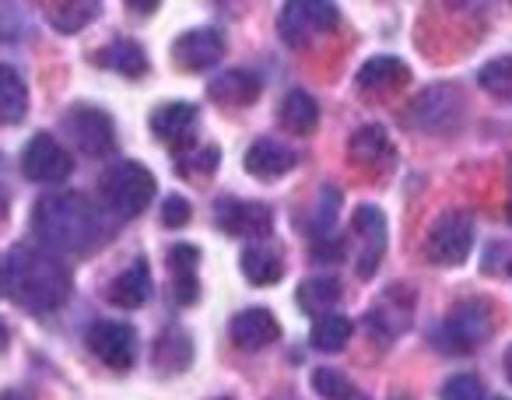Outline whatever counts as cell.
<instances>
[{"instance_id":"23","label":"cell","mask_w":512,"mask_h":400,"mask_svg":"<svg viewBox=\"0 0 512 400\" xmlns=\"http://www.w3.org/2000/svg\"><path fill=\"white\" fill-rule=\"evenodd\" d=\"M239 267H242V274H246V281H253V285H278V281L285 278V260H281V253L264 243L246 246L239 257Z\"/></svg>"},{"instance_id":"27","label":"cell","mask_w":512,"mask_h":400,"mask_svg":"<svg viewBox=\"0 0 512 400\" xmlns=\"http://www.w3.org/2000/svg\"><path fill=\"white\" fill-rule=\"evenodd\" d=\"M309 341H313L316 351H341L344 344L351 341V320L344 313H327V316H316L313 330H309Z\"/></svg>"},{"instance_id":"40","label":"cell","mask_w":512,"mask_h":400,"mask_svg":"<svg viewBox=\"0 0 512 400\" xmlns=\"http://www.w3.org/2000/svg\"><path fill=\"white\" fill-rule=\"evenodd\" d=\"M8 348V330H4V320H0V351Z\"/></svg>"},{"instance_id":"42","label":"cell","mask_w":512,"mask_h":400,"mask_svg":"<svg viewBox=\"0 0 512 400\" xmlns=\"http://www.w3.org/2000/svg\"><path fill=\"white\" fill-rule=\"evenodd\" d=\"M221 400H232V397H221Z\"/></svg>"},{"instance_id":"33","label":"cell","mask_w":512,"mask_h":400,"mask_svg":"<svg viewBox=\"0 0 512 400\" xmlns=\"http://www.w3.org/2000/svg\"><path fill=\"white\" fill-rule=\"evenodd\" d=\"M442 400H484V383L474 376V372H456L442 383L439 390Z\"/></svg>"},{"instance_id":"1","label":"cell","mask_w":512,"mask_h":400,"mask_svg":"<svg viewBox=\"0 0 512 400\" xmlns=\"http://www.w3.org/2000/svg\"><path fill=\"white\" fill-rule=\"evenodd\" d=\"M0 292L29 313H53L71 299V271L46 246L22 243L0 264Z\"/></svg>"},{"instance_id":"7","label":"cell","mask_w":512,"mask_h":400,"mask_svg":"<svg viewBox=\"0 0 512 400\" xmlns=\"http://www.w3.org/2000/svg\"><path fill=\"white\" fill-rule=\"evenodd\" d=\"M411 127L428 130V134H446L456 130L463 120V95L453 85H432L411 102L407 109Z\"/></svg>"},{"instance_id":"17","label":"cell","mask_w":512,"mask_h":400,"mask_svg":"<svg viewBox=\"0 0 512 400\" xmlns=\"http://www.w3.org/2000/svg\"><path fill=\"white\" fill-rule=\"evenodd\" d=\"M404 292L407 288L404 285H393V288H386V295L376 302V306L369 309V327L376 330L383 341H390V337H397V334H404L407 330V323H411V309H414V299L411 302H404V306H397L400 299H404Z\"/></svg>"},{"instance_id":"8","label":"cell","mask_w":512,"mask_h":400,"mask_svg":"<svg viewBox=\"0 0 512 400\" xmlns=\"http://www.w3.org/2000/svg\"><path fill=\"white\" fill-rule=\"evenodd\" d=\"M214 225L225 236H242V239H264L274 229V215L267 204L256 200H239V197H218L214 204Z\"/></svg>"},{"instance_id":"5","label":"cell","mask_w":512,"mask_h":400,"mask_svg":"<svg viewBox=\"0 0 512 400\" xmlns=\"http://www.w3.org/2000/svg\"><path fill=\"white\" fill-rule=\"evenodd\" d=\"M341 22V8L330 4V0H288L278 15V32L288 46H306L320 32L337 29Z\"/></svg>"},{"instance_id":"29","label":"cell","mask_w":512,"mask_h":400,"mask_svg":"<svg viewBox=\"0 0 512 400\" xmlns=\"http://www.w3.org/2000/svg\"><path fill=\"white\" fill-rule=\"evenodd\" d=\"M46 18H50V25L57 32H81L85 25H92L95 18H99V4H53L50 11H46Z\"/></svg>"},{"instance_id":"36","label":"cell","mask_w":512,"mask_h":400,"mask_svg":"<svg viewBox=\"0 0 512 400\" xmlns=\"http://www.w3.org/2000/svg\"><path fill=\"white\" fill-rule=\"evenodd\" d=\"M186 222H190V204H186V197H179V193L165 197V204H162V225H169V229H183Z\"/></svg>"},{"instance_id":"19","label":"cell","mask_w":512,"mask_h":400,"mask_svg":"<svg viewBox=\"0 0 512 400\" xmlns=\"http://www.w3.org/2000/svg\"><path fill=\"white\" fill-rule=\"evenodd\" d=\"M390 155H393V144L379 123H369V127L351 134L348 158H351V165H358V169H379V165L390 162Z\"/></svg>"},{"instance_id":"41","label":"cell","mask_w":512,"mask_h":400,"mask_svg":"<svg viewBox=\"0 0 512 400\" xmlns=\"http://www.w3.org/2000/svg\"><path fill=\"white\" fill-rule=\"evenodd\" d=\"M505 215H509V222H512V197H509V211H505Z\"/></svg>"},{"instance_id":"12","label":"cell","mask_w":512,"mask_h":400,"mask_svg":"<svg viewBox=\"0 0 512 400\" xmlns=\"http://www.w3.org/2000/svg\"><path fill=\"white\" fill-rule=\"evenodd\" d=\"M225 57V39L218 29H190L172 43V60L183 71H207Z\"/></svg>"},{"instance_id":"24","label":"cell","mask_w":512,"mask_h":400,"mask_svg":"<svg viewBox=\"0 0 512 400\" xmlns=\"http://www.w3.org/2000/svg\"><path fill=\"white\" fill-rule=\"evenodd\" d=\"M278 120L285 130L306 137V134H313L316 123H320V102H316L309 92H302V88H295V92H288L285 102H281Z\"/></svg>"},{"instance_id":"6","label":"cell","mask_w":512,"mask_h":400,"mask_svg":"<svg viewBox=\"0 0 512 400\" xmlns=\"http://www.w3.org/2000/svg\"><path fill=\"white\" fill-rule=\"evenodd\" d=\"M474 250V222L463 211H446L425 239V253L439 267H460Z\"/></svg>"},{"instance_id":"32","label":"cell","mask_w":512,"mask_h":400,"mask_svg":"<svg viewBox=\"0 0 512 400\" xmlns=\"http://www.w3.org/2000/svg\"><path fill=\"white\" fill-rule=\"evenodd\" d=\"M313 390L327 400H362V393L355 390V383L337 369H316L313 372Z\"/></svg>"},{"instance_id":"43","label":"cell","mask_w":512,"mask_h":400,"mask_svg":"<svg viewBox=\"0 0 512 400\" xmlns=\"http://www.w3.org/2000/svg\"><path fill=\"white\" fill-rule=\"evenodd\" d=\"M498 400H505V397H498Z\"/></svg>"},{"instance_id":"2","label":"cell","mask_w":512,"mask_h":400,"mask_svg":"<svg viewBox=\"0 0 512 400\" xmlns=\"http://www.w3.org/2000/svg\"><path fill=\"white\" fill-rule=\"evenodd\" d=\"M32 232L50 253H88L106 239V222L85 193L57 190L36 200Z\"/></svg>"},{"instance_id":"9","label":"cell","mask_w":512,"mask_h":400,"mask_svg":"<svg viewBox=\"0 0 512 400\" xmlns=\"http://www.w3.org/2000/svg\"><path fill=\"white\" fill-rule=\"evenodd\" d=\"M74 169L71 151H64V144L53 134H36L22 151V172L32 183H64Z\"/></svg>"},{"instance_id":"10","label":"cell","mask_w":512,"mask_h":400,"mask_svg":"<svg viewBox=\"0 0 512 400\" xmlns=\"http://www.w3.org/2000/svg\"><path fill=\"white\" fill-rule=\"evenodd\" d=\"M88 348L95 351L99 362H106L109 369L127 372L137 358V334L130 323L123 320H95L88 327Z\"/></svg>"},{"instance_id":"25","label":"cell","mask_w":512,"mask_h":400,"mask_svg":"<svg viewBox=\"0 0 512 400\" xmlns=\"http://www.w3.org/2000/svg\"><path fill=\"white\" fill-rule=\"evenodd\" d=\"M29 113V88L15 67L0 64V127H11Z\"/></svg>"},{"instance_id":"30","label":"cell","mask_w":512,"mask_h":400,"mask_svg":"<svg viewBox=\"0 0 512 400\" xmlns=\"http://www.w3.org/2000/svg\"><path fill=\"white\" fill-rule=\"evenodd\" d=\"M477 85L502 102H512V57H495L477 71Z\"/></svg>"},{"instance_id":"4","label":"cell","mask_w":512,"mask_h":400,"mask_svg":"<svg viewBox=\"0 0 512 400\" xmlns=\"http://www.w3.org/2000/svg\"><path fill=\"white\" fill-rule=\"evenodd\" d=\"M495 334V316H491V306L481 299H467L460 306H453L442 320V344L446 351H456V355H467L477 344H484Z\"/></svg>"},{"instance_id":"20","label":"cell","mask_w":512,"mask_h":400,"mask_svg":"<svg viewBox=\"0 0 512 400\" xmlns=\"http://www.w3.org/2000/svg\"><path fill=\"white\" fill-rule=\"evenodd\" d=\"M411 81V71H407L404 60L397 57H372L358 67V78L355 85L362 92H393V88L407 85Z\"/></svg>"},{"instance_id":"3","label":"cell","mask_w":512,"mask_h":400,"mask_svg":"<svg viewBox=\"0 0 512 400\" xmlns=\"http://www.w3.org/2000/svg\"><path fill=\"white\" fill-rule=\"evenodd\" d=\"M99 197L116 218H137L155 200V176L141 162H116L102 172Z\"/></svg>"},{"instance_id":"16","label":"cell","mask_w":512,"mask_h":400,"mask_svg":"<svg viewBox=\"0 0 512 400\" xmlns=\"http://www.w3.org/2000/svg\"><path fill=\"white\" fill-rule=\"evenodd\" d=\"M151 292H155V281H151L148 260L137 257L134 264L109 285L106 295H109V302H116L120 309H141L144 302L151 299Z\"/></svg>"},{"instance_id":"38","label":"cell","mask_w":512,"mask_h":400,"mask_svg":"<svg viewBox=\"0 0 512 400\" xmlns=\"http://www.w3.org/2000/svg\"><path fill=\"white\" fill-rule=\"evenodd\" d=\"M197 295H200L197 278H176V285H172V299H176L179 306H193Z\"/></svg>"},{"instance_id":"14","label":"cell","mask_w":512,"mask_h":400,"mask_svg":"<svg viewBox=\"0 0 512 400\" xmlns=\"http://www.w3.org/2000/svg\"><path fill=\"white\" fill-rule=\"evenodd\" d=\"M242 165L256 179H278L288 169H295V151L274 141V137H260V141L249 144V151L242 155Z\"/></svg>"},{"instance_id":"31","label":"cell","mask_w":512,"mask_h":400,"mask_svg":"<svg viewBox=\"0 0 512 400\" xmlns=\"http://www.w3.org/2000/svg\"><path fill=\"white\" fill-rule=\"evenodd\" d=\"M351 229L369 239L372 250H379V253L386 250V215L376 204H362V208L355 211V218H351Z\"/></svg>"},{"instance_id":"39","label":"cell","mask_w":512,"mask_h":400,"mask_svg":"<svg viewBox=\"0 0 512 400\" xmlns=\"http://www.w3.org/2000/svg\"><path fill=\"white\" fill-rule=\"evenodd\" d=\"M502 365H505V379H509V383H512V348H509V351H505Z\"/></svg>"},{"instance_id":"21","label":"cell","mask_w":512,"mask_h":400,"mask_svg":"<svg viewBox=\"0 0 512 400\" xmlns=\"http://www.w3.org/2000/svg\"><path fill=\"white\" fill-rule=\"evenodd\" d=\"M95 64L109 67V71L123 74V78H141L144 71H148V53L141 50V43L137 39H113L109 46H102L99 53H95Z\"/></svg>"},{"instance_id":"34","label":"cell","mask_w":512,"mask_h":400,"mask_svg":"<svg viewBox=\"0 0 512 400\" xmlns=\"http://www.w3.org/2000/svg\"><path fill=\"white\" fill-rule=\"evenodd\" d=\"M337 208H341V193H337L334 186H323V190H320V211H316V218H313V232H316V239L334 236Z\"/></svg>"},{"instance_id":"35","label":"cell","mask_w":512,"mask_h":400,"mask_svg":"<svg viewBox=\"0 0 512 400\" xmlns=\"http://www.w3.org/2000/svg\"><path fill=\"white\" fill-rule=\"evenodd\" d=\"M197 264H200L197 246L179 243V246H172V250H169V267H172V274H176V278H193V267H197Z\"/></svg>"},{"instance_id":"13","label":"cell","mask_w":512,"mask_h":400,"mask_svg":"<svg viewBox=\"0 0 512 400\" xmlns=\"http://www.w3.org/2000/svg\"><path fill=\"white\" fill-rule=\"evenodd\" d=\"M228 334H232V344L239 351H260V348H267V344L278 341L281 323H278V316H274L271 309L249 306V309H242V313L235 316L232 327H228Z\"/></svg>"},{"instance_id":"18","label":"cell","mask_w":512,"mask_h":400,"mask_svg":"<svg viewBox=\"0 0 512 400\" xmlns=\"http://www.w3.org/2000/svg\"><path fill=\"white\" fill-rule=\"evenodd\" d=\"M151 362H155V369L165 372V376H176V372L190 369V362H193L190 334H186L183 327H165L162 334H158L155 348H151Z\"/></svg>"},{"instance_id":"15","label":"cell","mask_w":512,"mask_h":400,"mask_svg":"<svg viewBox=\"0 0 512 400\" xmlns=\"http://www.w3.org/2000/svg\"><path fill=\"white\" fill-rule=\"evenodd\" d=\"M207 92L221 106H249V102L260 99V78L253 71H246V67H228L218 78H211Z\"/></svg>"},{"instance_id":"28","label":"cell","mask_w":512,"mask_h":400,"mask_svg":"<svg viewBox=\"0 0 512 400\" xmlns=\"http://www.w3.org/2000/svg\"><path fill=\"white\" fill-rule=\"evenodd\" d=\"M218 148L214 144H193V141H186V144H179V151H176V169L183 172L186 179H204V176H211L214 169H218Z\"/></svg>"},{"instance_id":"22","label":"cell","mask_w":512,"mask_h":400,"mask_svg":"<svg viewBox=\"0 0 512 400\" xmlns=\"http://www.w3.org/2000/svg\"><path fill=\"white\" fill-rule=\"evenodd\" d=\"M197 123V106L190 102H165L151 113V130H155L162 141L186 144L190 141V130Z\"/></svg>"},{"instance_id":"37","label":"cell","mask_w":512,"mask_h":400,"mask_svg":"<svg viewBox=\"0 0 512 400\" xmlns=\"http://www.w3.org/2000/svg\"><path fill=\"white\" fill-rule=\"evenodd\" d=\"M348 253V243L341 236H323L313 243V257L316 260H341Z\"/></svg>"},{"instance_id":"26","label":"cell","mask_w":512,"mask_h":400,"mask_svg":"<svg viewBox=\"0 0 512 400\" xmlns=\"http://www.w3.org/2000/svg\"><path fill=\"white\" fill-rule=\"evenodd\" d=\"M341 302V281L334 278H309L299 285V306L302 313L327 316L334 313V306Z\"/></svg>"},{"instance_id":"11","label":"cell","mask_w":512,"mask_h":400,"mask_svg":"<svg viewBox=\"0 0 512 400\" xmlns=\"http://www.w3.org/2000/svg\"><path fill=\"white\" fill-rule=\"evenodd\" d=\"M67 127H71L74 144H78L88 158H102L116 148L113 120H109V113H102L99 106H88V102L74 106L71 113H67Z\"/></svg>"}]
</instances>
